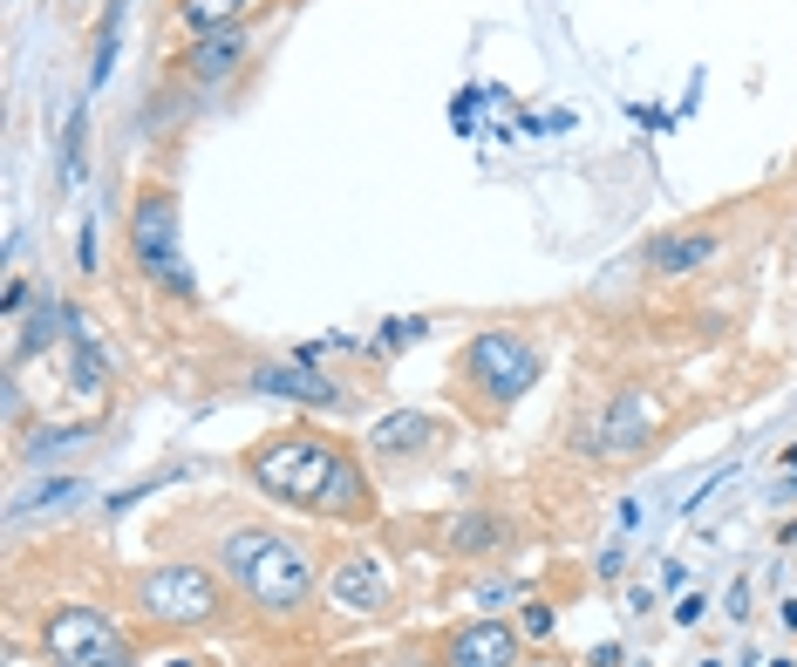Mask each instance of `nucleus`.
Wrapping results in <instances>:
<instances>
[{"mask_svg": "<svg viewBox=\"0 0 797 667\" xmlns=\"http://www.w3.org/2000/svg\"><path fill=\"white\" fill-rule=\"evenodd\" d=\"M266 8H273V0H178V21L191 34H219V28H246Z\"/></svg>", "mask_w": 797, "mask_h": 667, "instance_id": "obj_14", "label": "nucleus"}, {"mask_svg": "<svg viewBox=\"0 0 797 667\" xmlns=\"http://www.w3.org/2000/svg\"><path fill=\"white\" fill-rule=\"evenodd\" d=\"M655 429H661V402L648 396L641 381H627V388H614V402L600 409V442L594 450L600 457H634V450H655Z\"/></svg>", "mask_w": 797, "mask_h": 667, "instance_id": "obj_7", "label": "nucleus"}, {"mask_svg": "<svg viewBox=\"0 0 797 667\" xmlns=\"http://www.w3.org/2000/svg\"><path fill=\"white\" fill-rule=\"evenodd\" d=\"M252 388H259V396L307 402V409H341V402H348V388H341V381H328V375H313L307 361H266V368L252 375Z\"/></svg>", "mask_w": 797, "mask_h": 667, "instance_id": "obj_11", "label": "nucleus"}, {"mask_svg": "<svg viewBox=\"0 0 797 667\" xmlns=\"http://www.w3.org/2000/svg\"><path fill=\"white\" fill-rule=\"evenodd\" d=\"M137 614L150 627L198 634L219 620V586H211L205 566H150V573H137Z\"/></svg>", "mask_w": 797, "mask_h": 667, "instance_id": "obj_3", "label": "nucleus"}, {"mask_svg": "<svg viewBox=\"0 0 797 667\" xmlns=\"http://www.w3.org/2000/svg\"><path fill=\"white\" fill-rule=\"evenodd\" d=\"M56 327H69V313L56 307V300H34V313H28V334L14 341V361H28V355H41L48 341H62Z\"/></svg>", "mask_w": 797, "mask_h": 667, "instance_id": "obj_16", "label": "nucleus"}, {"mask_svg": "<svg viewBox=\"0 0 797 667\" xmlns=\"http://www.w3.org/2000/svg\"><path fill=\"white\" fill-rule=\"evenodd\" d=\"M82 137H89V123H82V109H76V117H69V137H62V185L82 178Z\"/></svg>", "mask_w": 797, "mask_h": 667, "instance_id": "obj_17", "label": "nucleus"}, {"mask_svg": "<svg viewBox=\"0 0 797 667\" xmlns=\"http://www.w3.org/2000/svg\"><path fill=\"white\" fill-rule=\"evenodd\" d=\"M328 599L341 606V614H389V599H396V579H389V566L376 559V551H348V559H335V573H328Z\"/></svg>", "mask_w": 797, "mask_h": 667, "instance_id": "obj_8", "label": "nucleus"}, {"mask_svg": "<svg viewBox=\"0 0 797 667\" xmlns=\"http://www.w3.org/2000/svg\"><path fill=\"white\" fill-rule=\"evenodd\" d=\"M402 667H416V660H402Z\"/></svg>", "mask_w": 797, "mask_h": 667, "instance_id": "obj_24", "label": "nucleus"}, {"mask_svg": "<svg viewBox=\"0 0 797 667\" xmlns=\"http://www.w3.org/2000/svg\"><path fill=\"white\" fill-rule=\"evenodd\" d=\"M246 54H252V34L246 28H219V34H198L185 54H178V62H185V76L191 82H226V76H239V62H246Z\"/></svg>", "mask_w": 797, "mask_h": 667, "instance_id": "obj_13", "label": "nucleus"}, {"mask_svg": "<svg viewBox=\"0 0 797 667\" xmlns=\"http://www.w3.org/2000/svg\"><path fill=\"white\" fill-rule=\"evenodd\" d=\"M246 477L280 497L293 511H313V518H335V525H361L376 518V490H368L361 464L341 436H321V429H280L246 450Z\"/></svg>", "mask_w": 797, "mask_h": 667, "instance_id": "obj_1", "label": "nucleus"}, {"mask_svg": "<svg viewBox=\"0 0 797 667\" xmlns=\"http://www.w3.org/2000/svg\"><path fill=\"white\" fill-rule=\"evenodd\" d=\"M219 566L239 579V593L259 606V614H293V606L313 599V551L293 531H266L246 525L219 545Z\"/></svg>", "mask_w": 797, "mask_h": 667, "instance_id": "obj_2", "label": "nucleus"}, {"mask_svg": "<svg viewBox=\"0 0 797 667\" xmlns=\"http://www.w3.org/2000/svg\"><path fill=\"white\" fill-rule=\"evenodd\" d=\"M0 307H8V320H14V313L28 307V287H21V280H8V300H0Z\"/></svg>", "mask_w": 797, "mask_h": 667, "instance_id": "obj_21", "label": "nucleus"}, {"mask_svg": "<svg viewBox=\"0 0 797 667\" xmlns=\"http://www.w3.org/2000/svg\"><path fill=\"white\" fill-rule=\"evenodd\" d=\"M41 647L56 667H137L130 640L117 634V620L102 606H62V614H48Z\"/></svg>", "mask_w": 797, "mask_h": 667, "instance_id": "obj_6", "label": "nucleus"}, {"mask_svg": "<svg viewBox=\"0 0 797 667\" xmlns=\"http://www.w3.org/2000/svg\"><path fill=\"white\" fill-rule=\"evenodd\" d=\"M525 634H539V640L552 634V606H546V599H531V606H525Z\"/></svg>", "mask_w": 797, "mask_h": 667, "instance_id": "obj_19", "label": "nucleus"}, {"mask_svg": "<svg viewBox=\"0 0 797 667\" xmlns=\"http://www.w3.org/2000/svg\"><path fill=\"white\" fill-rule=\"evenodd\" d=\"M130 252H137L150 287L191 300V266H185V246H178V205H171V191H143L130 205Z\"/></svg>", "mask_w": 797, "mask_h": 667, "instance_id": "obj_4", "label": "nucleus"}, {"mask_svg": "<svg viewBox=\"0 0 797 667\" xmlns=\"http://www.w3.org/2000/svg\"><path fill=\"white\" fill-rule=\"evenodd\" d=\"M784 538H790V545H797V525H790V531H784Z\"/></svg>", "mask_w": 797, "mask_h": 667, "instance_id": "obj_23", "label": "nucleus"}, {"mask_svg": "<svg viewBox=\"0 0 797 667\" xmlns=\"http://www.w3.org/2000/svg\"><path fill=\"white\" fill-rule=\"evenodd\" d=\"M348 667H376V660H348Z\"/></svg>", "mask_w": 797, "mask_h": 667, "instance_id": "obj_22", "label": "nucleus"}, {"mask_svg": "<svg viewBox=\"0 0 797 667\" xmlns=\"http://www.w3.org/2000/svg\"><path fill=\"white\" fill-rule=\"evenodd\" d=\"M444 436H450V429H444L437 416H422V409H396V416H382L376 429H368V450H376V457H430Z\"/></svg>", "mask_w": 797, "mask_h": 667, "instance_id": "obj_12", "label": "nucleus"}, {"mask_svg": "<svg viewBox=\"0 0 797 667\" xmlns=\"http://www.w3.org/2000/svg\"><path fill=\"white\" fill-rule=\"evenodd\" d=\"M422 334H430V320H389V327L376 334V355H396V348L422 341Z\"/></svg>", "mask_w": 797, "mask_h": 667, "instance_id": "obj_18", "label": "nucleus"}, {"mask_svg": "<svg viewBox=\"0 0 797 667\" xmlns=\"http://www.w3.org/2000/svg\"><path fill=\"white\" fill-rule=\"evenodd\" d=\"M703 606H709V599H703V593H688V599H681V606H675V620H681V627H696V620H703Z\"/></svg>", "mask_w": 797, "mask_h": 667, "instance_id": "obj_20", "label": "nucleus"}, {"mask_svg": "<svg viewBox=\"0 0 797 667\" xmlns=\"http://www.w3.org/2000/svg\"><path fill=\"white\" fill-rule=\"evenodd\" d=\"M511 660H518V634L498 614L470 620V627H457L444 640V667H511Z\"/></svg>", "mask_w": 797, "mask_h": 667, "instance_id": "obj_10", "label": "nucleus"}, {"mask_svg": "<svg viewBox=\"0 0 797 667\" xmlns=\"http://www.w3.org/2000/svg\"><path fill=\"white\" fill-rule=\"evenodd\" d=\"M464 368H470V381H477V388H491V402H498V409H511V402L525 396V388L539 381L546 348L531 341V334H518V327H485V334H470Z\"/></svg>", "mask_w": 797, "mask_h": 667, "instance_id": "obj_5", "label": "nucleus"}, {"mask_svg": "<svg viewBox=\"0 0 797 667\" xmlns=\"http://www.w3.org/2000/svg\"><path fill=\"white\" fill-rule=\"evenodd\" d=\"M709 259H716V232H703V226H675V232H655L641 246V266L655 280H688V272H703Z\"/></svg>", "mask_w": 797, "mask_h": 667, "instance_id": "obj_9", "label": "nucleus"}, {"mask_svg": "<svg viewBox=\"0 0 797 667\" xmlns=\"http://www.w3.org/2000/svg\"><path fill=\"white\" fill-rule=\"evenodd\" d=\"M498 545H505V525L491 511H457L444 525V551H457V559H485V551H498Z\"/></svg>", "mask_w": 797, "mask_h": 667, "instance_id": "obj_15", "label": "nucleus"}]
</instances>
